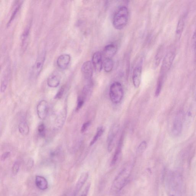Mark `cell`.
I'll return each mask as SVG.
<instances>
[{
	"instance_id": "18",
	"label": "cell",
	"mask_w": 196,
	"mask_h": 196,
	"mask_svg": "<svg viewBox=\"0 0 196 196\" xmlns=\"http://www.w3.org/2000/svg\"><path fill=\"white\" fill-rule=\"evenodd\" d=\"M35 184L40 190H45L48 188V182L47 180L43 176H36L35 178Z\"/></svg>"
},
{
	"instance_id": "26",
	"label": "cell",
	"mask_w": 196,
	"mask_h": 196,
	"mask_svg": "<svg viewBox=\"0 0 196 196\" xmlns=\"http://www.w3.org/2000/svg\"><path fill=\"white\" fill-rule=\"evenodd\" d=\"M104 131V129L103 127H99L97 130V132L94 136V137H93L92 140L91 141V143H90V145L92 146L93 144H94L95 142L98 140L99 137H101L103 134Z\"/></svg>"
},
{
	"instance_id": "6",
	"label": "cell",
	"mask_w": 196,
	"mask_h": 196,
	"mask_svg": "<svg viewBox=\"0 0 196 196\" xmlns=\"http://www.w3.org/2000/svg\"><path fill=\"white\" fill-rule=\"evenodd\" d=\"M46 56V52L45 51H42L38 56L32 70L31 75L33 77H37L40 75L43 69Z\"/></svg>"
},
{
	"instance_id": "1",
	"label": "cell",
	"mask_w": 196,
	"mask_h": 196,
	"mask_svg": "<svg viewBox=\"0 0 196 196\" xmlns=\"http://www.w3.org/2000/svg\"><path fill=\"white\" fill-rule=\"evenodd\" d=\"M133 165L131 164L125 165L120 171L113 182L112 188L115 192H119L126 186L129 180Z\"/></svg>"
},
{
	"instance_id": "3",
	"label": "cell",
	"mask_w": 196,
	"mask_h": 196,
	"mask_svg": "<svg viewBox=\"0 0 196 196\" xmlns=\"http://www.w3.org/2000/svg\"><path fill=\"white\" fill-rule=\"evenodd\" d=\"M109 94L113 103L117 104L121 101L124 95V92L120 83L115 82L111 85Z\"/></svg>"
},
{
	"instance_id": "31",
	"label": "cell",
	"mask_w": 196,
	"mask_h": 196,
	"mask_svg": "<svg viewBox=\"0 0 196 196\" xmlns=\"http://www.w3.org/2000/svg\"><path fill=\"white\" fill-rule=\"evenodd\" d=\"M84 100L83 99L80 97L79 98L77 101V104L76 109V111H79L80 110L81 108L82 107V106L84 104Z\"/></svg>"
},
{
	"instance_id": "2",
	"label": "cell",
	"mask_w": 196,
	"mask_h": 196,
	"mask_svg": "<svg viewBox=\"0 0 196 196\" xmlns=\"http://www.w3.org/2000/svg\"><path fill=\"white\" fill-rule=\"evenodd\" d=\"M128 8L125 6L121 7L116 12L113 17V25L116 29H123L128 23Z\"/></svg>"
},
{
	"instance_id": "10",
	"label": "cell",
	"mask_w": 196,
	"mask_h": 196,
	"mask_svg": "<svg viewBox=\"0 0 196 196\" xmlns=\"http://www.w3.org/2000/svg\"><path fill=\"white\" fill-rule=\"evenodd\" d=\"M93 68L98 72L101 71L103 68V62L102 60V55L101 53L97 52L93 54L92 62Z\"/></svg>"
},
{
	"instance_id": "36",
	"label": "cell",
	"mask_w": 196,
	"mask_h": 196,
	"mask_svg": "<svg viewBox=\"0 0 196 196\" xmlns=\"http://www.w3.org/2000/svg\"><path fill=\"white\" fill-rule=\"evenodd\" d=\"M170 196H175L173 195H170Z\"/></svg>"
},
{
	"instance_id": "20",
	"label": "cell",
	"mask_w": 196,
	"mask_h": 196,
	"mask_svg": "<svg viewBox=\"0 0 196 196\" xmlns=\"http://www.w3.org/2000/svg\"><path fill=\"white\" fill-rule=\"evenodd\" d=\"M22 2L23 1H18L16 4L15 5L13 11H12L11 16H10L9 20L8 21V25H7L8 26H10L12 22H13L14 19H15V17L16 16L17 13H18L19 10L20 9Z\"/></svg>"
},
{
	"instance_id": "34",
	"label": "cell",
	"mask_w": 196,
	"mask_h": 196,
	"mask_svg": "<svg viewBox=\"0 0 196 196\" xmlns=\"http://www.w3.org/2000/svg\"><path fill=\"white\" fill-rule=\"evenodd\" d=\"M10 152L7 151L6 152L4 153H3L1 157V161H3L6 160L7 158H8L9 156H10Z\"/></svg>"
},
{
	"instance_id": "32",
	"label": "cell",
	"mask_w": 196,
	"mask_h": 196,
	"mask_svg": "<svg viewBox=\"0 0 196 196\" xmlns=\"http://www.w3.org/2000/svg\"><path fill=\"white\" fill-rule=\"evenodd\" d=\"M90 125H91V122L89 121L87 122L84 123L82 127H81V132H82V133H84V132L87 131L88 128H89Z\"/></svg>"
},
{
	"instance_id": "21",
	"label": "cell",
	"mask_w": 196,
	"mask_h": 196,
	"mask_svg": "<svg viewBox=\"0 0 196 196\" xmlns=\"http://www.w3.org/2000/svg\"><path fill=\"white\" fill-rule=\"evenodd\" d=\"M122 138H121L118 144L117 148H116L115 153L114 157L111 162V165H114L117 162L118 159H119L122 144Z\"/></svg>"
},
{
	"instance_id": "19",
	"label": "cell",
	"mask_w": 196,
	"mask_h": 196,
	"mask_svg": "<svg viewBox=\"0 0 196 196\" xmlns=\"http://www.w3.org/2000/svg\"><path fill=\"white\" fill-rule=\"evenodd\" d=\"M164 47L163 45L160 46L159 47L156 52L154 58V68H157L160 64L162 57H163L164 53Z\"/></svg>"
},
{
	"instance_id": "23",
	"label": "cell",
	"mask_w": 196,
	"mask_h": 196,
	"mask_svg": "<svg viewBox=\"0 0 196 196\" xmlns=\"http://www.w3.org/2000/svg\"><path fill=\"white\" fill-rule=\"evenodd\" d=\"M165 77V76L162 75H160L159 76L158 82H157L156 92H155V96L156 97L159 96L161 92Z\"/></svg>"
},
{
	"instance_id": "4",
	"label": "cell",
	"mask_w": 196,
	"mask_h": 196,
	"mask_svg": "<svg viewBox=\"0 0 196 196\" xmlns=\"http://www.w3.org/2000/svg\"><path fill=\"white\" fill-rule=\"evenodd\" d=\"M184 119V113L182 111H179L176 114L173 121L172 133L174 137H178L182 133L183 128Z\"/></svg>"
},
{
	"instance_id": "16",
	"label": "cell",
	"mask_w": 196,
	"mask_h": 196,
	"mask_svg": "<svg viewBox=\"0 0 196 196\" xmlns=\"http://www.w3.org/2000/svg\"><path fill=\"white\" fill-rule=\"evenodd\" d=\"M30 28L31 26L30 25L26 26L21 36V47L24 51H25L27 48L29 37Z\"/></svg>"
},
{
	"instance_id": "35",
	"label": "cell",
	"mask_w": 196,
	"mask_h": 196,
	"mask_svg": "<svg viewBox=\"0 0 196 196\" xmlns=\"http://www.w3.org/2000/svg\"><path fill=\"white\" fill-rule=\"evenodd\" d=\"M90 188V185H87V186L86 187V188L83 191V192H82V193L81 194V195L80 196H87L88 192H89V191Z\"/></svg>"
},
{
	"instance_id": "17",
	"label": "cell",
	"mask_w": 196,
	"mask_h": 196,
	"mask_svg": "<svg viewBox=\"0 0 196 196\" xmlns=\"http://www.w3.org/2000/svg\"><path fill=\"white\" fill-rule=\"evenodd\" d=\"M89 176V173L88 172H84L81 175L76 185L75 191V195H77L82 189L83 186L86 182Z\"/></svg>"
},
{
	"instance_id": "11",
	"label": "cell",
	"mask_w": 196,
	"mask_h": 196,
	"mask_svg": "<svg viewBox=\"0 0 196 196\" xmlns=\"http://www.w3.org/2000/svg\"><path fill=\"white\" fill-rule=\"evenodd\" d=\"M61 79V76L59 72H54L48 78V85L52 88L57 87L60 83Z\"/></svg>"
},
{
	"instance_id": "29",
	"label": "cell",
	"mask_w": 196,
	"mask_h": 196,
	"mask_svg": "<svg viewBox=\"0 0 196 196\" xmlns=\"http://www.w3.org/2000/svg\"><path fill=\"white\" fill-rule=\"evenodd\" d=\"M20 164L18 161H16L14 164L12 168V172L13 174L16 175L18 173L20 169Z\"/></svg>"
},
{
	"instance_id": "28",
	"label": "cell",
	"mask_w": 196,
	"mask_h": 196,
	"mask_svg": "<svg viewBox=\"0 0 196 196\" xmlns=\"http://www.w3.org/2000/svg\"><path fill=\"white\" fill-rule=\"evenodd\" d=\"M147 144L146 141H143L141 142V143L139 145V146L137 148V152L139 153H141L145 150L146 147H147Z\"/></svg>"
},
{
	"instance_id": "22",
	"label": "cell",
	"mask_w": 196,
	"mask_h": 196,
	"mask_svg": "<svg viewBox=\"0 0 196 196\" xmlns=\"http://www.w3.org/2000/svg\"><path fill=\"white\" fill-rule=\"evenodd\" d=\"M114 64L111 58H105L103 62V68L105 72L109 73L112 71Z\"/></svg>"
},
{
	"instance_id": "5",
	"label": "cell",
	"mask_w": 196,
	"mask_h": 196,
	"mask_svg": "<svg viewBox=\"0 0 196 196\" xmlns=\"http://www.w3.org/2000/svg\"><path fill=\"white\" fill-rule=\"evenodd\" d=\"M175 54L174 51H170L167 53L162 61L160 75L165 76L172 66L175 59Z\"/></svg>"
},
{
	"instance_id": "12",
	"label": "cell",
	"mask_w": 196,
	"mask_h": 196,
	"mask_svg": "<svg viewBox=\"0 0 196 196\" xmlns=\"http://www.w3.org/2000/svg\"><path fill=\"white\" fill-rule=\"evenodd\" d=\"M71 61V57L69 54H61L58 58L57 62L58 66L61 70H65L68 68Z\"/></svg>"
},
{
	"instance_id": "25",
	"label": "cell",
	"mask_w": 196,
	"mask_h": 196,
	"mask_svg": "<svg viewBox=\"0 0 196 196\" xmlns=\"http://www.w3.org/2000/svg\"><path fill=\"white\" fill-rule=\"evenodd\" d=\"M66 116V110H64L58 116L56 120V125L58 128H60L65 122Z\"/></svg>"
},
{
	"instance_id": "9",
	"label": "cell",
	"mask_w": 196,
	"mask_h": 196,
	"mask_svg": "<svg viewBox=\"0 0 196 196\" xmlns=\"http://www.w3.org/2000/svg\"><path fill=\"white\" fill-rule=\"evenodd\" d=\"M119 130V125H115L112 127L109 132L107 139L108 143V149L110 152L112 151L113 148L114 147L115 139Z\"/></svg>"
},
{
	"instance_id": "30",
	"label": "cell",
	"mask_w": 196,
	"mask_h": 196,
	"mask_svg": "<svg viewBox=\"0 0 196 196\" xmlns=\"http://www.w3.org/2000/svg\"><path fill=\"white\" fill-rule=\"evenodd\" d=\"M64 86L62 87L60 89L58 92L57 93L56 95L54 98L55 99H60L62 97H63L64 93Z\"/></svg>"
},
{
	"instance_id": "33",
	"label": "cell",
	"mask_w": 196,
	"mask_h": 196,
	"mask_svg": "<svg viewBox=\"0 0 196 196\" xmlns=\"http://www.w3.org/2000/svg\"><path fill=\"white\" fill-rule=\"evenodd\" d=\"M192 46L194 49H196V29L193 33L192 39Z\"/></svg>"
},
{
	"instance_id": "13",
	"label": "cell",
	"mask_w": 196,
	"mask_h": 196,
	"mask_svg": "<svg viewBox=\"0 0 196 196\" xmlns=\"http://www.w3.org/2000/svg\"><path fill=\"white\" fill-rule=\"evenodd\" d=\"M48 104L45 100H42L37 107V112L39 118L43 120L46 117L48 112Z\"/></svg>"
},
{
	"instance_id": "7",
	"label": "cell",
	"mask_w": 196,
	"mask_h": 196,
	"mask_svg": "<svg viewBox=\"0 0 196 196\" xmlns=\"http://www.w3.org/2000/svg\"><path fill=\"white\" fill-rule=\"evenodd\" d=\"M142 72V61H141L134 68L133 72V84L136 88H138L140 85Z\"/></svg>"
},
{
	"instance_id": "8",
	"label": "cell",
	"mask_w": 196,
	"mask_h": 196,
	"mask_svg": "<svg viewBox=\"0 0 196 196\" xmlns=\"http://www.w3.org/2000/svg\"><path fill=\"white\" fill-rule=\"evenodd\" d=\"M93 66L91 61H86L81 67V72L85 79L89 82L91 81L93 74Z\"/></svg>"
},
{
	"instance_id": "27",
	"label": "cell",
	"mask_w": 196,
	"mask_h": 196,
	"mask_svg": "<svg viewBox=\"0 0 196 196\" xmlns=\"http://www.w3.org/2000/svg\"><path fill=\"white\" fill-rule=\"evenodd\" d=\"M38 131L39 135L42 137H44L45 136V126L43 123L39 125L38 128Z\"/></svg>"
},
{
	"instance_id": "15",
	"label": "cell",
	"mask_w": 196,
	"mask_h": 196,
	"mask_svg": "<svg viewBox=\"0 0 196 196\" xmlns=\"http://www.w3.org/2000/svg\"><path fill=\"white\" fill-rule=\"evenodd\" d=\"M187 14H183L181 15L178 21L176 29V35L178 38H181L182 33L184 29L185 20H186Z\"/></svg>"
},
{
	"instance_id": "24",
	"label": "cell",
	"mask_w": 196,
	"mask_h": 196,
	"mask_svg": "<svg viewBox=\"0 0 196 196\" xmlns=\"http://www.w3.org/2000/svg\"><path fill=\"white\" fill-rule=\"evenodd\" d=\"M19 130L20 133L22 135L26 136L29 134V128L27 123L25 121H22L19 125Z\"/></svg>"
},
{
	"instance_id": "14",
	"label": "cell",
	"mask_w": 196,
	"mask_h": 196,
	"mask_svg": "<svg viewBox=\"0 0 196 196\" xmlns=\"http://www.w3.org/2000/svg\"><path fill=\"white\" fill-rule=\"evenodd\" d=\"M117 47L114 44H110L106 46L103 51V55L105 58H111L115 55L117 52Z\"/></svg>"
}]
</instances>
